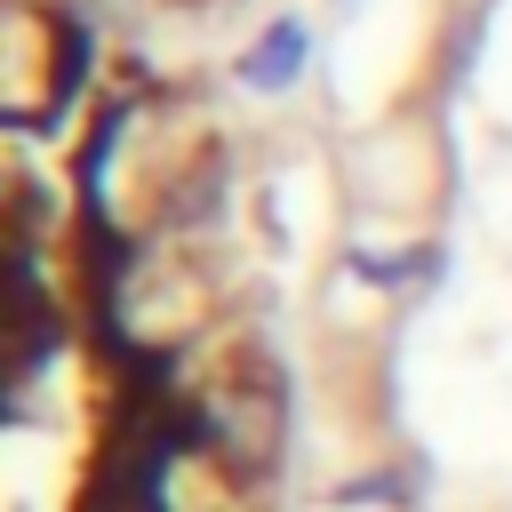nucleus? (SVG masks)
<instances>
[{
	"label": "nucleus",
	"instance_id": "nucleus-2",
	"mask_svg": "<svg viewBox=\"0 0 512 512\" xmlns=\"http://www.w3.org/2000/svg\"><path fill=\"white\" fill-rule=\"evenodd\" d=\"M64 88H72V32H64V16L16 0L0 16V104H8V120H40L48 104H64Z\"/></svg>",
	"mask_w": 512,
	"mask_h": 512
},
{
	"label": "nucleus",
	"instance_id": "nucleus-4",
	"mask_svg": "<svg viewBox=\"0 0 512 512\" xmlns=\"http://www.w3.org/2000/svg\"><path fill=\"white\" fill-rule=\"evenodd\" d=\"M240 72H248V88H288V80L304 72V32H296V24H272V32L240 56Z\"/></svg>",
	"mask_w": 512,
	"mask_h": 512
},
{
	"label": "nucleus",
	"instance_id": "nucleus-1",
	"mask_svg": "<svg viewBox=\"0 0 512 512\" xmlns=\"http://www.w3.org/2000/svg\"><path fill=\"white\" fill-rule=\"evenodd\" d=\"M184 432H192V440H208L232 472L272 464V456H280V376H272V360L240 352V360L208 368V376L192 384Z\"/></svg>",
	"mask_w": 512,
	"mask_h": 512
},
{
	"label": "nucleus",
	"instance_id": "nucleus-3",
	"mask_svg": "<svg viewBox=\"0 0 512 512\" xmlns=\"http://www.w3.org/2000/svg\"><path fill=\"white\" fill-rule=\"evenodd\" d=\"M112 320H120V336H136V344H176V336H192V320H200V280H192V264L184 256H128V272H120V288H112Z\"/></svg>",
	"mask_w": 512,
	"mask_h": 512
}]
</instances>
